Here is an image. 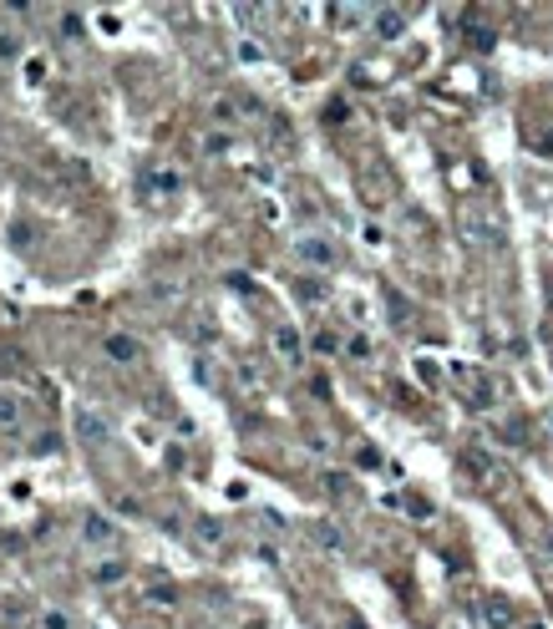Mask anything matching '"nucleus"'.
Masks as SVG:
<instances>
[{
    "mask_svg": "<svg viewBox=\"0 0 553 629\" xmlns=\"http://www.w3.org/2000/svg\"><path fill=\"white\" fill-rule=\"evenodd\" d=\"M295 259L310 264V269H335V264H340V249H335L325 234H300V239H295Z\"/></svg>",
    "mask_w": 553,
    "mask_h": 629,
    "instance_id": "obj_1",
    "label": "nucleus"
},
{
    "mask_svg": "<svg viewBox=\"0 0 553 629\" xmlns=\"http://www.w3.org/2000/svg\"><path fill=\"white\" fill-rule=\"evenodd\" d=\"M406 26H411V11H406V5H376V11H371V36H381V41L406 36Z\"/></svg>",
    "mask_w": 553,
    "mask_h": 629,
    "instance_id": "obj_2",
    "label": "nucleus"
},
{
    "mask_svg": "<svg viewBox=\"0 0 553 629\" xmlns=\"http://www.w3.org/2000/svg\"><path fill=\"white\" fill-rule=\"evenodd\" d=\"M269 350H274V361L300 365L305 361V335L295 331V325H274V331H269Z\"/></svg>",
    "mask_w": 553,
    "mask_h": 629,
    "instance_id": "obj_3",
    "label": "nucleus"
},
{
    "mask_svg": "<svg viewBox=\"0 0 553 629\" xmlns=\"http://www.w3.org/2000/svg\"><path fill=\"white\" fill-rule=\"evenodd\" d=\"M77 533H81L87 549H112V543H117V523H112L107 513H87V518L77 523Z\"/></svg>",
    "mask_w": 553,
    "mask_h": 629,
    "instance_id": "obj_4",
    "label": "nucleus"
},
{
    "mask_svg": "<svg viewBox=\"0 0 553 629\" xmlns=\"http://www.w3.org/2000/svg\"><path fill=\"white\" fill-rule=\"evenodd\" d=\"M102 356L117 361V365H138V361H143V340H138V335H127V331H112L107 340H102Z\"/></svg>",
    "mask_w": 553,
    "mask_h": 629,
    "instance_id": "obj_5",
    "label": "nucleus"
},
{
    "mask_svg": "<svg viewBox=\"0 0 553 629\" xmlns=\"http://www.w3.org/2000/svg\"><path fill=\"white\" fill-rule=\"evenodd\" d=\"M127 574H132V564H127V558H117V553H107V558H96V564H87V579H92L96 589H112V583H127Z\"/></svg>",
    "mask_w": 553,
    "mask_h": 629,
    "instance_id": "obj_6",
    "label": "nucleus"
},
{
    "mask_svg": "<svg viewBox=\"0 0 553 629\" xmlns=\"http://www.w3.org/2000/svg\"><path fill=\"white\" fill-rule=\"evenodd\" d=\"M77 437L87 441V447H102V441H112V422L96 407H81L77 411Z\"/></svg>",
    "mask_w": 553,
    "mask_h": 629,
    "instance_id": "obj_7",
    "label": "nucleus"
},
{
    "mask_svg": "<svg viewBox=\"0 0 553 629\" xmlns=\"http://www.w3.org/2000/svg\"><path fill=\"white\" fill-rule=\"evenodd\" d=\"M178 193H183V173H178V168H168V163H158V168H153V173H147V198H178Z\"/></svg>",
    "mask_w": 553,
    "mask_h": 629,
    "instance_id": "obj_8",
    "label": "nucleus"
},
{
    "mask_svg": "<svg viewBox=\"0 0 553 629\" xmlns=\"http://www.w3.org/2000/svg\"><path fill=\"white\" fill-rule=\"evenodd\" d=\"M477 614H482V625H488V629H513V625H518V614H513V604H507L503 594L482 599V604H477Z\"/></svg>",
    "mask_w": 553,
    "mask_h": 629,
    "instance_id": "obj_9",
    "label": "nucleus"
},
{
    "mask_svg": "<svg viewBox=\"0 0 553 629\" xmlns=\"http://www.w3.org/2000/svg\"><path fill=\"white\" fill-rule=\"evenodd\" d=\"M0 432H5V437H21V432H26V401L11 396V391H0Z\"/></svg>",
    "mask_w": 553,
    "mask_h": 629,
    "instance_id": "obj_10",
    "label": "nucleus"
},
{
    "mask_svg": "<svg viewBox=\"0 0 553 629\" xmlns=\"http://www.w3.org/2000/svg\"><path fill=\"white\" fill-rule=\"evenodd\" d=\"M310 538H315L320 549H331V553H346L350 549L346 528H340V523H331V518H315V523H310Z\"/></svg>",
    "mask_w": 553,
    "mask_h": 629,
    "instance_id": "obj_11",
    "label": "nucleus"
},
{
    "mask_svg": "<svg viewBox=\"0 0 553 629\" xmlns=\"http://www.w3.org/2000/svg\"><path fill=\"white\" fill-rule=\"evenodd\" d=\"M193 543H198V549H223V543H229V528H223L219 518H198L193 523Z\"/></svg>",
    "mask_w": 553,
    "mask_h": 629,
    "instance_id": "obj_12",
    "label": "nucleus"
},
{
    "mask_svg": "<svg viewBox=\"0 0 553 629\" xmlns=\"http://www.w3.org/2000/svg\"><path fill=\"white\" fill-rule=\"evenodd\" d=\"M208 117H214L219 127H234L239 122V102L234 96H223V92H214L208 96Z\"/></svg>",
    "mask_w": 553,
    "mask_h": 629,
    "instance_id": "obj_13",
    "label": "nucleus"
},
{
    "mask_svg": "<svg viewBox=\"0 0 553 629\" xmlns=\"http://www.w3.org/2000/svg\"><path fill=\"white\" fill-rule=\"evenodd\" d=\"M147 604H153V609H173V604H178V589H173V583H147Z\"/></svg>",
    "mask_w": 553,
    "mask_h": 629,
    "instance_id": "obj_14",
    "label": "nucleus"
},
{
    "mask_svg": "<svg viewBox=\"0 0 553 629\" xmlns=\"http://www.w3.org/2000/svg\"><path fill=\"white\" fill-rule=\"evenodd\" d=\"M41 629H77V625H71V614H66L62 604H46V609H41Z\"/></svg>",
    "mask_w": 553,
    "mask_h": 629,
    "instance_id": "obj_15",
    "label": "nucleus"
},
{
    "mask_svg": "<svg viewBox=\"0 0 553 629\" xmlns=\"http://www.w3.org/2000/svg\"><path fill=\"white\" fill-rule=\"evenodd\" d=\"M361 21H371V11H365V5H340V11H335V26H346V31H356Z\"/></svg>",
    "mask_w": 553,
    "mask_h": 629,
    "instance_id": "obj_16",
    "label": "nucleus"
},
{
    "mask_svg": "<svg viewBox=\"0 0 553 629\" xmlns=\"http://www.w3.org/2000/svg\"><path fill=\"white\" fill-rule=\"evenodd\" d=\"M462 234L473 239V244H488V239H492V229H488L482 219H477V214H462Z\"/></svg>",
    "mask_w": 553,
    "mask_h": 629,
    "instance_id": "obj_17",
    "label": "nucleus"
},
{
    "mask_svg": "<svg viewBox=\"0 0 553 629\" xmlns=\"http://www.w3.org/2000/svg\"><path fill=\"white\" fill-rule=\"evenodd\" d=\"M239 62H244V66H254V62H264V46H259V41H249V36H244V41H239Z\"/></svg>",
    "mask_w": 553,
    "mask_h": 629,
    "instance_id": "obj_18",
    "label": "nucleus"
},
{
    "mask_svg": "<svg viewBox=\"0 0 553 629\" xmlns=\"http://www.w3.org/2000/svg\"><path fill=\"white\" fill-rule=\"evenodd\" d=\"M254 558H259V564H269V568H280V564H285V558H280V549H274V543H254Z\"/></svg>",
    "mask_w": 553,
    "mask_h": 629,
    "instance_id": "obj_19",
    "label": "nucleus"
},
{
    "mask_svg": "<svg viewBox=\"0 0 553 629\" xmlns=\"http://www.w3.org/2000/svg\"><path fill=\"white\" fill-rule=\"evenodd\" d=\"M325 122H350V102H346V96H335L331 107H325Z\"/></svg>",
    "mask_w": 553,
    "mask_h": 629,
    "instance_id": "obj_20",
    "label": "nucleus"
},
{
    "mask_svg": "<svg viewBox=\"0 0 553 629\" xmlns=\"http://www.w3.org/2000/svg\"><path fill=\"white\" fill-rule=\"evenodd\" d=\"M346 356H350V361H365V356H371V340H365V335H350V340H346Z\"/></svg>",
    "mask_w": 553,
    "mask_h": 629,
    "instance_id": "obj_21",
    "label": "nucleus"
},
{
    "mask_svg": "<svg viewBox=\"0 0 553 629\" xmlns=\"http://www.w3.org/2000/svg\"><path fill=\"white\" fill-rule=\"evenodd\" d=\"M310 346H315V350H320V356H340V340H335V335H331V331H320V335H315V340H310Z\"/></svg>",
    "mask_w": 553,
    "mask_h": 629,
    "instance_id": "obj_22",
    "label": "nucleus"
},
{
    "mask_svg": "<svg viewBox=\"0 0 553 629\" xmlns=\"http://www.w3.org/2000/svg\"><path fill=\"white\" fill-rule=\"evenodd\" d=\"M11 244H16V249H26V244H31V223H16V229H11Z\"/></svg>",
    "mask_w": 553,
    "mask_h": 629,
    "instance_id": "obj_23",
    "label": "nucleus"
},
{
    "mask_svg": "<svg viewBox=\"0 0 553 629\" xmlns=\"http://www.w3.org/2000/svg\"><path fill=\"white\" fill-rule=\"evenodd\" d=\"M473 46L477 51H492V31H488V26H477V31H473Z\"/></svg>",
    "mask_w": 553,
    "mask_h": 629,
    "instance_id": "obj_24",
    "label": "nucleus"
},
{
    "mask_svg": "<svg viewBox=\"0 0 553 629\" xmlns=\"http://www.w3.org/2000/svg\"><path fill=\"white\" fill-rule=\"evenodd\" d=\"M204 147H208V153H223V147H229V138H223V132H214V138H204Z\"/></svg>",
    "mask_w": 553,
    "mask_h": 629,
    "instance_id": "obj_25",
    "label": "nucleus"
},
{
    "mask_svg": "<svg viewBox=\"0 0 553 629\" xmlns=\"http://www.w3.org/2000/svg\"><path fill=\"white\" fill-rule=\"evenodd\" d=\"M538 147H543V153H553V127L543 132V138H538Z\"/></svg>",
    "mask_w": 553,
    "mask_h": 629,
    "instance_id": "obj_26",
    "label": "nucleus"
},
{
    "mask_svg": "<svg viewBox=\"0 0 553 629\" xmlns=\"http://www.w3.org/2000/svg\"><path fill=\"white\" fill-rule=\"evenodd\" d=\"M523 629H549V625H543V619H528V625H523Z\"/></svg>",
    "mask_w": 553,
    "mask_h": 629,
    "instance_id": "obj_27",
    "label": "nucleus"
},
{
    "mask_svg": "<svg viewBox=\"0 0 553 629\" xmlns=\"http://www.w3.org/2000/svg\"><path fill=\"white\" fill-rule=\"evenodd\" d=\"M543 426H549V437H553V411H549V416H543Z\"/></svg>",
    "mask_w": 553,
    "mask_h": 629,
    "instance_id": "obj_28",
    "label": "nucleus"
}]
</instances>
